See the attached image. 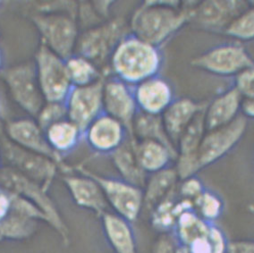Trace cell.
Here are the masks:
<instances>
[{
  "label": "cell",
  "mask_w": 254,
  "mask_h": 253,
  "mask_svg": "<svg viewBox=\"0 0 254 253\" xmlns=\"http://www.w3.org/2000/svg\"><path fill=\"white\" fill-rule=\"evenodd\" d=\"M244 1H203L189 3L190 23L210 32H225L233 20L247 9Z\"/></svg>",
  "instance_id": "30bf717a"
},
{
  "label": "cell",
  "mask_w": 254,
  "mask_h": 253,
  "mask_svg": "<svg viewBox=\"0 0 254 253\" xmlns=\"http://www.w3.org/2000/svg\"><path fill=\"white\" fill-rule=\"evenodd\" d=\"M73 199L80 206L101 217L108 211V202L99 184L91 177H70L65 179Z\"/></svg>",
  "instance_id": "d6986e66"
},
{
  "label": "cell",
  "mask_w": 254,
  "mask_h": 253,
  "mask_svg": "<svg viewBox=\"0 0 254 253\" xmlns=\"http://www.w3.org/2000/svg\"><path fill=\"white\" fill-rule=\"evenodd\" d=\"M191 66L218 76H236L254 61L243 46L221 44L207 50L190 61Z\"/></svg>",
  "instance_id": "8992f818"
},
{
  "label": "cell",
  "mask_w": 254,
  "mask_h": 253,
  "mask_svg": "<svg viewBox=\"0 0 254 253\" xmlns=\"http://www.w3.org/2000/svg\"><path fill=\"white\" fill-rule=\"evenodd\" d=\"M132 135L137 140L159 141L177 154V148L165 130L161 115H151L138 110L132 122Z\"/></svg>",
  "instance_id": "7402d4cb"
},
{
  "label": "cell",
  "mask_w": 254,
  "mask_h": 253,
  "mask_svg": "<svg viewBox=\"0 0 254 253\" xmlns=\"http://www.w3.org/2000/svg\"><path fill=\"white\" fill-rule=\"evenodd\" d=\"M72 85L87 86L105 78L104 73L88 59L73 54L65 60Z\"/></svg>",
  "instance_id": "d4e9b609"
},
{
  "label": "cell",
  "mask_w": 254,
  "mask_h": 253,
  "mask_svg": "<svg viewBox=\"0 0 254 253\" xmlns=\"http://www.w3.org/2000/svg\"><path fill=\"white\" fill-rule=\"evenodd\" d=\"M247 125V118L240 114L226 126L206 131L196 157L199 171L217 162L236 147L245 134Z\"/></svg>",
  "instance_id": "52a82bcc"
},
{
  "label": "cell",
  "mask_w": 254,
  "mask_h": 253,
  "mask_svg": "<svg viewBox=\"0 0 254 253\" xmlns=\"http://www.w3.org/2000/svg\"><path fill=\"white\" fill-rule=\"evenodd\" d=\"M208 105L209 102L206 101L199 102L189 98H181L173 100L164 111L161 115L164 127L176 148L183 132L197 115L206 110Z\"/></svg>",
  "instance_id": "9a60e30c"
},
{
  "label": "cell",
  "mask_w": 254,
  "mask_h": 253,
  "mask_svg": "<svg viewBox=\"0 0 254 253\" xmlns=\"http://www.w3.org/2000/svg\"><path fill=\"white\" fill-rule=\"evenodd\" d=\"M34 23L43 39L42 45L64 60L73 56L78 41L77 25L73 18L64 14H47L36 16Z\"/></svg>",
  "instance_id": "ba28073f"
},
{
  "label": "cell",
  "mask_w": 254,
  "mask_h": 253,
  "mask_svg": "<svg viewBox=\"0 0 254 253\" xmlns=\"http://www.w3.org/2000/svg\"><path fill=\"white\" fill-rule=\"evenodd\" d=\"M227 253H254V240H234L228 242Z\"/></svg>",
  "instance_id": "1f68e13d"
},
{
  "label": "cell",
  "mask_w": 254,
  "mask_h": 253,
  "mask_svg": "<svg viewBox=\"0 0 254 253\" xmlns=\"http://www.w3.org/2000/svg\"><path fill=\"white\" fill-rule=\"evenodd\" d=\"M224 33L241 41L254 40V7H248L233 20Z\"/></svg>",
  "instance_id": "4316f807"
},
{
  "label": "cell",
  "mask_w": 254,
  "mask_h": 253,
  "mask_svg": "<svg viewBox=\"0 0 254 253\" xmlns=\"http://www.w3.org/2000/svg\"><path fill=\"white\" fill-rule=\"evenodd\" d=\"M193 209L202 219L214 223L224 209L222 199L210 190H206L193 201Z\"/></svg>",
  "instance_id": "484cf974"
},
{
  "label": "cell",
  "mask_w": 254,
  "mask_h": 253,
  "mask_svg": "<svg viewBox=\"0 0 254 253\" xmlns=\"http://www.w3.org/2000/svg\"><path fill=\"white\" fill-rule=\"evenodd\" d=\"M100 218L105 238L114 253H138L131 222L109 211L104 213Z\"/></svg>",
  "instance_id": "ac0fdd59"
},
{
  "label": "cell",
  "mask_w": 254,
  "mask_h": 253,
  "mask_svg": "<svg viewBox=\"0 0 254 253\" xmlns=\"http://www.w3.org/2000/svg\"><path fill=\"white\" fill-rule=\"evenodd\" d=\"M242 100L239 91L233 87L209 102L204 115L206 131L231 124L241 114Z\"/></svg>",
  "instance_id": "e0dca14e"
},
{
  "label": "cell",
  "mask_w": 254,
  "mask_h": 253,
  "mask_svg": "<svg viewBox=\"0 0 254 253\" xmlns=\"http://www.w3.org/2000/svg\"><path fill=\"white\" fill-rule=\"evenodd\" d=\"M83 174L99 184L114 213L131 223L136 221L143 208V190L141 188L121 178L103 177L86 170Z\"/></svg>",
  "instance_id": "5b68a950"
},
{
  "label": "cell",
  "mask_w": 254,
  "mask_h": 253,
  "mask_svg": "<svg viewBox=\"0 0 254 253\" xmlns=\"http://www.w3.org/2000/svg\"><path fill=\"white\" fill-rule=\"evenodd\" d=\"M2 65H3V56H2V52L0 50V70L2 68Z\"/></svg>",
  "instance_id": "e575fe53"
},
{
  "label": "cell",
  "mask_w": 254,
  "mask_h": 253,
  "mask_svg": "<svg viewBox=\"0 0 254 253\" xmlns=\"http://www.w3.org/2000/svg\"><path fill=\"white\" fill-rule=\"evenodd\" d=\"M240 112L245 118H254V99L243 98Z\"/></svg>",
  "instance_id": "d6a6232c"
},
{
  "label": "cell",
  "mask_w": 254,
  "mask_h": 253,
  "mask_svg": "<svg viewBox=\"0 0 254 253\" xmlns=\"http://www.w3.org/2000/svg\"><path fill=\"white\" fill-rule=\"evenodd\" d=\"M136 142V139L128 133L122 144L109 156L121 179L143 190L148 175L138 160Z\"/></svg>",
  "instance_id": "2e32d148"
},
{
  "label": "cell",
  "mask_w": 254,
  "mask_h": 253,
  "mask_svg": "<svg viewBox=\"0 0 254 253\" xmlns=\"http://www.w3.org/2000/svg\"><path fill=\"white\" fill-rule=\"evenodd\" d=\"M187 23H190L189 3L144 1L133 11L128 24L133 36L160 49Z\"/></svg>",
  "instance_id": "6da1fadb"
},
{
  "label": "cell",
  "mask_w": 254,
  "mask_h": 253,
  "mask_svg": "<svg viewBox=\"0 0 254 253\" xmlns=\"http://www.w3.org/2000/svg\"><path fill=\"white\" fill-rule=\"evenodd\" d=\"M103 112L121 123L132 134L133 119L138 112L133 86L117 77L105 78L102 92Z\"/></svg>",
  "instance_id": "8fae6325"
},
{
  "label": "cell",
  "mask_w": 254,
  "mask_h": 253,
  "mask_svg": "<svg viewBox=\"0 0 254 253\" xmlns=\"http://www.w3.org/2000/svg\"><path fill=\"white\" fill-rule=\"evenodd\" d=\"M105 78L87 86L72 87L64 100L67 118L81 129L83 134L91 123L103 113Z\"/></svg>",
  "instance_id": "9c48e42d"
},
{
  "label": "cell",
  "mask_w": 254,
  "mask_h": 253,
  "mask_svg": "<svg viewBox=\"0 0 254 253\" xmlns=\"http://www.w3.org/2000/svg\"><path fill=\"white\" fill-rule=\"evenodd\" d=\"M35 65L46 103H64L73 87L65 60L41 45L37 53Z\"/></svg>",
  "instance_id": "277c9868"
},
{
  "label": "cell",
  "mask_w": 254,
  "mask_h": 253,
  "mask_svg": "<svg viewBox=\"0 0 254 253\" xmlns=\"http://www.w3.org/2000/svg\"><path fill=\"white\" fill-rule=\"evenodd\" d=\"M127 30H129V24L122 17L109 19L89 28L78 39L76 54L91 61L104 73L109 67L114 51L130 32Z\"/></svg>",
  "instance_id": "3957f363"
},
{
  "label": "cell",
  "mask_w": 254,
  "mask_h": 253,
  "mask_svg": "<svg viewBox=\"0 0 254 253\" xmlns=\"http://www.w3.org/2000/svg\"><path fill=\"white\" fill-rule=\"evenodd\" d=\"M38 125L41 130L45 131L47 128L55 123L67 119V111L64 103H46L41 112L37 116Z\"/></svg>",
  "instance_id": "83f0119b"
},
{
  "label": "cell",
  "mask_w": 254,
  "mask_h": 253,
  "mask_svg": "<svg viewBox=\"0 0 254 253\" xmlns=\"http://www.w3.org/2000/svg\"><path fill=\"white\" fill-rule=\"evenodd\" d=\"M6 208V200L4 198L0 197V217L5 213Z\"/></svg>",
  "instance_id": "836d02e7"
},
{
  "label": "cell",
  "mask_w": 254,
  "mask_h": 253,
  "mask_svg": "<svg viewBox=\"0 0 254 253\" xmlns=\"http://www.w3.org/2000/svg\"><path fill=\"white\" fill-rule=\"evenodd\" d=\"M160 49L128 33L114 51L109 62L113 76L135 86L150 77L159 75L162 66Z\"/></svg>",
  "instance_id": "7a4b0ae2"
},
{
  "label": "cell",
  "mask_w": 254,
  "mask_h": 253,
  "mask_svg": "<svg viewBox=\"0 0 254 253\" xmlns=\"http://www.w3.org/2000/svg\"><path fill=\"white\" fill-rule=\"evenodd\" d=\"M127 135L126 127L104 112L91 123L83 134L91 149L107 155L118 149Z\"/></svg>",
  "instance_id": "4fadbf2b"
},
{
  "label": "cell",
  "mask_w": 254,
  "mask_h": 253,
  "mask_svg": "<svg viewBox=\"0 0 254 253\" xmlns=\"http://www.w3.org/2000/svg\"><path fill=\"white\" fill-rule=\"evenodd\" d=\"M10 84L19 104L28 113L37 117L45 106L46 100L41 92L35 63L15 68L10 75Z\"/></svg>",
  "instance_id": "7c38bea8"
},
{
  "label": "cell",
  "mask_w": 254,
  "mask_h": 253,
  "mask_svg": "<svg viewBox=\"0 0 254 253\" xmlns=\"http://www.w3.org/2000/svg\"><path fill=\"white\" fill-rule=\"evenodd\" d=\"M179 180L176 168L172 167L149 175L143 188V208L151 212L177 190Z\"/></svg>",
  "instance_id": "ffe728a7"
},
{
  "label": "cell",
  "mask_w": 254,
  "mask_h": 253,
  "mask_svg": "<svg viewBox=\"0 0 254 253\" xmlns=\"http://www.w3.org/2000/svg\"><path fill=\"white\" fill-rule=\"evenodd\" d=\"M177 245L172 233H163L155 241L152 253H176Z\"/></svg>",
  "instance_id": "4dcf8cb0"
},
{
  "label": "cell",
  "mask_w": 254,
  "mask_h": 253,
  "mask_svg": "<svg viewBox=\"0 0 254 253\" xmlns=\"http://www.w3.org/2000/svg\"><path fill=\"white\" fill-rule=\"evenodd\" d=\"M235 88L245 99H254V66L247 68L236 76Z\"/></svg>",
  "instance_id": "f1b7e54d"
},
{
  "label": "cell",
  "mask_w": 254,
  "mask_h": 253,
  "mask_svg": "<svg viewBox=\"0 0 254 253\" xmlns=\"http://www.w3.org/2000/svg\"><path fill=\"white\" fill-rule=\"evenodd\" d=\"M13 136L21 143L39 153L53 158L55 152L46 140L45 133L38 123L22 120L13 125Z\"/></svg>",
  "instance_id": "cb8c5ba5"
},
{
  "label": "cell",
  "mask_w": 254,
  "mask_h": 253,
  "mask_svg": "<svg viewBox=\"0 0 254 253\" xmlns=\"http://www.w3.org/2000/svg\"><path fill=\"white\" fill-rule=\"evenodd\" d=\"M133 91L138 109L151 115H162L175 100L170 83L159 75L141 81Z\"/></svg>",
  "instance_id": "5bb4252c"
},
{
  "label": "cell",
  "mask_w": 254,
  "mask_h": 253,
  "mask_svg": "<svg viewBox=\"0 0 254 253\" xmlns=\"http://www.w3.org/2000/svg\"><path fill=\"white\" fill-rule=\"evenodd\" d=\"M136 153L141 168L148 176L171 167L177 158L176 152L155 140H137Z\"/></svg>",
  "instance_id": "44dd1931"
},
{
  "label": "cell",
  "mask_w": 254,
  "mask_h": 253,
  "mask_svg": "<svg viewBox=\"0 0 254 253\" xmlns=\"http://www.w3.org/2000/svg\"><path fill=\"white\" fill-rule=\"evenodd\" d=\"M44 133L46 140L54 152L71 150L83 136L81 129L68 118L55 123L46 129Z\"/></svg>",
  "instance_id": "603a6c76"
},
{
  "label": "cell",
  "mask_w": 254,
  "mask_h": 253,
  "mask_svg": "<svg viewBox=\"0 0 254 253\" xmlns=\"http://www.w3.org/2000/svg\"><path fill=\"white\" fill-rule=\"evenodd\" d=\"M178 190L181 199L189 200L193 204V201L204 191L205 188L198 178L192 177L182 180V185L179 186Z\"/></svg>",
  "instance_id": "f546056e"
}]
</instances>
